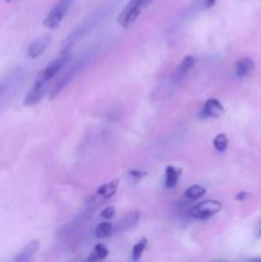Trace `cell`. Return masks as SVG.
<instances>
[{
	"label": "cell",
	"mask_w": 261,
	"mask_h": 262,
	"mask_svg": "<svg viewBox=\"0 0 261 262\" xmlns=\"http://www.w3.org/2000/svg\"><path fill=\"white\" fill-rule=\"evenodd\" d=\"M228 145H229V140H228V136L225 133H219L212 140V146H214L215 151L219 154L225 152L228 148Z\"/></svg>",
	"instance_id": "ac0fdd59"
},
{
	"label": "cell",
	"mask_w": 261,
	"mask_h": 262,
	"mask_svg": "<svg viewBox=\"0 0 261 262\" xmlns=\"http://www.w3.org/2000/svg\"><path fill=\"white\" fill-rule=\"evenodd\" d=\"M202 3V7H204V9H210V8H212L215 5V3H216V0H201Z\"/></svg>",
	"instance_id": "603a6c76"
},
{
	"label": "cell",
	"mask_w": 261,
	"mask_h": 262,
	"mask_svg": "<svg viewBox=\"0 0 261 262\" xmlns=\"http://www.w3.org/2000/svg\"><path fill=\"white\" fill-rule=\"evenodd\" d=\"M128 176H129L130 178H133V179H141L142 177L146 176V173H145V171H140V170H129Z\"/></svg>",
	"instance_id": "7402d4cb"
},
{
	"label": "cell",
	"mask_w": 261,
	"mask_h": 262,
	"mask_svg": "<svg viewBox=\"0 0 261 262\" xmlns=\"http://www.w3.org/2000/svg\"><path fill=\"white\" fill-rule=\"evenodd\" d=\"M146 247H147V239L146 238H142L141 241H138L135 246L132 247V260L135 262H138L142 257L143 252H145Z\"/></svg>",
	"instance_id": "d6986e66"
},
{
	"label": "cell",
	"mask_w": 261,
	"mask_h": 262,
	"mask_svg": "<svg viewBox=\"0 0 261 262\" xmlns=\"http://www.w3.org/2000/svg\"><path fill=\"white\" fill-rule=\"evenodd\" d=\"M95 234L97 238H107L114 234V224L109 222L100 223L95 229Z\"/></svg>",
	"instance_id": "e0dca14e"
},
{
	"label": "cell",
	"mask_w": 261,
	"mask_h": 262,
	"mask_svg": "<svg viewBox=\"0 0 261 262\" xmlns=\"http://www.w3.org/2000/svg\"><path fill=\"white\" fill-rule=\"evenodd\" d=\"M222 209L223 205L220 201H216V200H205V201L192 206V209L189 210V215L193 219L206 220L216 215Z\"/></svg>",
	"instance_id": "277c9868"
},
{
	"label": "cell",
	"mask_w": 261,
	"mask_h": 262,
	"mask_svg": "<svg viewBox=\"0 0 261 262\" xmlns=\"http://www.w3.org/2000/svg\"><path fill=\"white\" fill-rule=\"evenodd\" d=\"M87 59L89 58L78 59L76 63H73L68 69H67L66 73L61 76L60 79H58V82H56V83L53 86V89H51V91H50V99L51 100H54L56 96H59V94H60V92L63 91L67 86H68V83H71L72 79H73L74 77L79 73V72H81V69H83V67L86 66V63H87Z\"/></svg>",
	"instance_id": "7a4b0ae2"
},
{
	"label": "cell",
	"mask_w": 261,
	"mask_h": 262,
	"mask_svg": "<svg viewBox=\"0 0 261 262\" xmlns=\"http://www.w3.org/2000/svg\"><path fill=\"white\" fill-rule=\"evenodd\" d=\"M115 215V207L114 206H106L105 209L101 210V212H100V216L102 217V219H112L113 216Z\"/></svg>",
	"instance_id": "ffe728a7"
},
{
	"label": "cell",
	"mask_w": 261,
	"mask_h": 262,
	"mask_svg": "<svg viewBox=\"0 0 261 262\" xmlns=\"http://www.w3.org/2000/svg\"><path fill=\"white\" fill-rule=\"evenodd\" d=\"M182 177V169L176 168L173 165H168L165 168V187L171 189L177 187L179 179Z\"/></svg>",
	"instance_id": "4fadbf2b"
},
{
	"label": "cell",
	"mask_w": 261,
	"mask_h": 262,
	"mask_svg": "<svg viewBox=\"0 0 261 262\" xmlns=\"http://www.w3.org/2000/svg\"><path fill=\"white\" fill-rule=\"evenodd\" d=\"M51 42V36L50 35H42L33 40L27 48V56L30 59H36L40 55H42L44 51L46 50Z\"/></svg>",
	"instance_id": "ba28073f"
},
{
	"label": "cell",
	"mask_w": 261,
	"mask_h": 262,
	"mask_svg": "<svg viewBox=\"0 0 261 262\" xmlns=\"http://www.w3.org/2000/svg\"><path fill=\"white\" fill-rule=\"evenodd\" d=\"M248 196H250V194H248L247 192H240V193L235 196V200H237V201H243V200L247 199Z\"/></svg>",
	"instance_id": "cb8c5ba5"
},
{
	"label": "cell",
	"mask_w": 261,
	"mask_h": 262,
	"mask_svg": "<svg viewBox=\"0 0 261 262\" xmlns=\"http://www.w3.org/2000/svg\"><path fill=\"white\" fill-rule=\"evenodd\" d=\"M69 59H71V53L61 54L59 58L54 59L50 64H48V66H46L45 68L37 74V79H40V81H44V82H48L49 83V81H51L54 77L58 76V74L63 71L64 67L68 64Z\"/></svg>",
	"instance_id": "5b68a950"
},
{
	"label": "cell",
	"mask_w": 261,
	"mask_h": 262,
	"mask_svg": "<svg viewBox=\"0 0 261 262\" xmlns=\"http://www.w3.org/2000/svg\"><path fill=\"white\" fill-rule=\"evenodd\" d=\"M196 61H197L196 56H193V55L184 56V58L182 59V63H181V66H179L178 71H177V78L178 79L183 78L184 74H186L189 69L193 68V66L196 64Z\"/></svg>",
	"instance_id": "5bb4252c"
},
{
	"label": "cell",
	"mask_w": 261,
	"mask_h": 262,
	"mask_svg": "<svg viewBox=\"0 0 261 262\" xmlns=\"http://www.w3.org/2000/svg\"><path fill=\"white\" fill-rule=\"evenodd\" d=\"M38 248H40V241L33 239L28 242L27 245L23 247V250L18 253L12 262H31L35 255L37 253Z\"/></svg>",
	"instance_id": "30bf717a"
},
{
	"label": "cell",
	"mask_w": 261,
	"mask_h": 262,
	"mask_svg": "<svg viewBox=\"0 0 261 262\" xmlns=\"http://www.w3.org/2000/svg\"><path fill=\"white\" fill-rule=\"evenodd\" d=\"M258 237H261V228H260V230H258Z\"/></svg>",
	"instance_id": "484cf974"
},
{
	"label": "cell",
	"mask_w": 261,
	"mask_h": 262,
	"mask_svg": "<svg viewBox=\"0 0 261 262\" xmlns=\"http://www.w3.org/2000/svg\"><path fill=\"white\" fill-rule=\"evenodd\" d=\"M7 2H12V0H7Z\"/></svg>",
	"instance_id": "4316f807"
},
{
	"label": "cell",
	"mask_w": 261,
	"mask_h": 262,
	"mask_svg": "<svg viewBox=\"0 0 261 262\" xmlns=\"http://www.w3.org/2000/svg\"><path fill=\"white\" fill-rule=\"evenodd\" d=\"M140 220V212L138 211H133L129 212V214L125 215L124 217L119 220L118 223L114 224V233H123L125 230L130 229V228L136 227V224Z\"/></svg>",
	"instance_id": "8fae6325"
},
{
	"label": "cell",
	"mask_w": 261,
	"mask_h": 262,
	"mask_svg": "<svg viewBox=\"0 0 261 262\" xmlns=\"http://www.w3.org/2000/svg\"><path fill=\"white\" fill-rule=\"evenodd\" d=\"M251 262H261V258H255V260H252Z\"/></svg>",
	"instance_id": "d4e9b609"
},
{
	"label": "cell",
	"mask_w": 261,
	"mask_h": 262,
	"mask_svg": "<svg viewBox=\"0 0 261 262\" xmlns=\"http://www.w3.org/2000/svg\"><path fill=\"white\" fill-rule=\"evenodd\" d=\"M118 186H119V181L114 179L112 182H107V183L102 184L95 192L94 202L95 204H101V202L107 201L109 199H112L115 193H117Z\"/></svg>",
	"instance_id": "52a82bcc"
},
{
	"label": "cell",
	"mask_w": 261,
	"mask_h": 262,
	"mask_svg": "<svg viewBox=\"0 0 261 262\" xmlns=\"http://www.w3.org/2000/svg\"><path fill=\"white\" fill-rule=\"evenodd\" d=\"M253 69H255V61L247 56L238 59L234 64V74L238 78H245L252 73Z\"/></svg>",
	"instance_id": "7c38bea8"
},
{
	"label": "cell",
	"mask_w": 261,
	"mask_h": 262,
	"mask_svg": "<svg viewBox=\"0 0 261 262\" xmlns=\"http://www.w3.org/2000/svg\"><path fill=\"white\" fill-rule=\"evenodd\" d=\"M46 91H48V82L40 81V79L36 78L35 83L31 87V90L28 91V94L25 97V106H33V105L38 104V102L42 100V97L45 96Z\"/></svg>",
	"instance_id": "8992f818"
},
{
	"label": "cell",
	"mask_w": 261,
	"mask_h": 262,
	"mask_svg": "<svg viewBox=\"0 0 261 262\" xmlns=\"http://www.w3.org/2000/svg\"><path fill=\"white\" fill-rule=\"evenodd\" d=\"M73 0H59L55 5L53 7V9L46 14L45 19H44V26L46 28H50V30H55L63 22L64 17L67 15V13L69 12V8H71Z\"/></svg>",
	"instance_id": "3957f363"
},
{
	"label": "cell",
	"mask_w": 261,
	"mask_h": 262,
	"mask_svg": "<svg viewBox=\"0 0 261 262\" xmlns=\"http://www.w3.org/2000/svg\"><path fill=\"white\" fill-rule=\"evenodd\" d=\"M224 112L225 109L222 102L217 99L211 97V99H207L205 101L204 106L201 109V117L205 118V119L206 118H220L224 114Z\"/></svg>",
	"instance_id": "9c48e42d"
},
{
	"label": "cell",
	"mask_w": 261,
	"mask_h": 262,
	"mask_svg": "<svg viewBox=\"0 0 261 262\" xmlns=\"http://www.w3.org/2000/svg\"><path fill=\"white\" fill-rule=\"evenodd\" d=\"M107 255H109V251L104 245H96L86 262H101L107 257Z\"/></svg>",
	"instance_id": "9a60e30c"
},
{
	"label": "cell",
	"mask_w": 261,
	"mask_h": 262,
	"mask_svg": "<svg viewBox=\"0 0 261 262\" xmlns=\"http://www.w3.org/2000/svg\"><path fill=\"white\" fill-rule=\"evenodd\" d=\"M12 81H13L12 77H8V78H4V79H0V96H2V95L4 94V92L7 91L8 89H9Z\"/></svg>",
	"instance_id": "44dd1931"
},
{
	"label": "cell",
	"mask_w": 261,
	"mask_h": 262,
	"mask_svg": "<svg viewBox=\"0 0 261 262\" xmlns=\"http://www.w3.org/2000/svg\"><path fill=\"white\" fill-rule=\"evenodd\" d=\"M205 193H206V188H205V187L200 186V184H193V186H191L189 188L186 189L184 197L188 199L189 201H197V200H200L201 197H204Z\"/></svg>",
	"instance_id": "2e32d148"
},
{
	"label": "cell",
	"mask_w": 261,
	"mask_h": 262,
	"mask_svg": "<svg viewBox=\"0 0 261 262\" xmlns=\"http://www.w3.org/2000/svg\"><path fill=\"white\" fill-rule=\"evenodd\" d=\"M153 2L154 0H129L124 9L118 15V25L125 30L129 28L130 26L135 25V22L142 14L143 10Z\"/></svg>",
	"instance_id": "6da1fadb"
}]
</instances>
